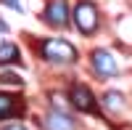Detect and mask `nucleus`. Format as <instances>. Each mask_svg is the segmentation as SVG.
I'll list each match as a JSON object with an SVG mask.
<instances>
[{"mask_svg": "<svg viewBox=\"0 0 132 130\" xmlns=\"http://www.w3.org/2000/svg\"><path fill=\"white\" fill-rule=\"evenodd\" d=\"M40 53L42 59L50 61V64H74L77 61V48L66 40H58V37H50L40 45Z\"/></svg>", "mask_w": 132, "mask_h": 130, "instance_id": "nucleus-1", "label": "nucleus"}, {"mask_svg": "<svg viewBox=\"0 0 132 130\" xmlns=\"http://www.w3.org/2000/svg\"><path fill=\"white\" fill-rule=\"evenodd\" d=\"M74 24L77 29L82 32V35H93L101 24V13H98V8L90 3V0H79V3L74 5Z\"/></svg>", "mask_w": 132, "mask_h": 130, "instance_id": "nucleus-2", "label": "nucleus"}, {"mask_svg": "<svg viewBox=\"0 0 132 130\" xmlns=\"http://www.w3.org/2000/svg\"><path fill=\"white\" fill-rule=\"evenodd\" d=\"M90 67H93V72H95V77H101V80L116 77V72H119L116 56H114L111 50H106V48L93 50V56H90Z\"/></svg>", "mask_w": 132, "mask_h": 130, "instance_id": "nucleus-3", "label": "nucleus"}, {"mask_svg": "<svg viewBox=\"0 0 132 130\" xmlns=\"http://www.w3.org/2000/svg\"><path fill=\"white\" fill-rule=\"evenodd\" d=\"M69 101H71L74 109H79V112H87V114L98 112V101H95L93 90L87 88L85 82H74L69 88Z\"/></svg>", "mask_w": 132, "mask_h": 130, "instance_id": "nucleus-4", "label": "nucleus"}, {"mask_svg": "<svg viewBox=\"0 0 132 130\" xmlns=\"http://www.w3.org/2000/svg\"><path fill=\"white\" fill-rule=\"evenodd\" d=\"M69 3L66 0H48L45 5V13H42V19L48 21L50 27H66L69 24Z\"/></svg>", "mask_w": 132, "mask_h": 130, "instance_id": "nucleus-5", "label": "nucleus"}, {"mask_svg": "<svg viewBox=\"0 0 132 130\" xmlns=\"http://www.w3.org/2000/svg\"><path fill=\"white\" fill-rule=\"evenodd\" d=\"M45 130H74L77 125H74V120L69 114H63L61 109H56V112H50L48 117H45Z\"/></svg>", "mask_w": 132, "mask_h": 130, "instance_id": "nucleus-6", "label": "nucleus"}, {"mask_svg": "<svg viewBox=\"0 0 132 130\" xmlns=\"http://www.w3.org/2000/svg\"><path fill=\"white\" fill-rule=\"evenodd\" d=\"M19 104H16V96L11 93H0V120H8V117L19 114Z\"/></svg>", "mask_w": 132, "mask_h": 130, "instance_id": "nucleus-7", "label": "nucleus"}, {"mask_svg": "<svg viewBox=\"0 0 132 130\" xmlns=\"http://www.w3.org/2000/svg\"><path fill=\"white\" fill-rule=\"evenodd\" d=\"M103 104H106V109H111V112H122L124 109V96L119 93V90H108L106 96H103Z\"/></svg>", "mask_w": 132, "mask_h": 130, "instance_id": "nucleus-8", "label": "nucleus"}, {"mask_svg": "<svg viewBox=\"0 0 132 130\" xmlns=\"http://www.w3.org/2000/svg\"><path fill=\"white\" fill-rule=\"evenodd\" d=\"M19 48L13 42H5V45H0V64H19Z\"/></svg>", "mask_w": 132, "mask_h": 130, "instance_id": "nucleus-9", "label": "nucleus"}, {"mask_svg": "<svg viewBox=\"0 0 132 130\" xmlns=\"http://www.w3.org/2000/svg\"><path fill=\"white\" fill-rule=\"evenodd\" d=\"M0 82H8V85H21V77L13 72H5V74H0Z\"/></svg>", "mask_w": 132, "mask_h": 130, "instance_id": "nucleus-10", "label": "nucleus"}, {"mask_svg": "<svg viewBox=\"0 0 132 130\" xmlns=\"http://www.w3.org/2000/svg\"><path fill=\"white\" fill-rule=\"evenodd\" d=\"M0 3H5V5H11V8H16V11H21V3H19V0H0Z\"/></svg>", "mask_w": 132, "mask_h": 130, "instance_id": "nucleus-11", "label": "nucleus"}, {"mask_svg": "<svg viewBox=\"0 0 132 130\" xmlns=\"http://www.w3.org/2000/svg\"><path fill=\"white\" fill-rule=\"evenodd\" d=\"M5 130H27V127H21V125H11V127H5Z\"/></svg>", "mask_w": 132, "mask_h": 130, "instance_id": "nucleus-12", "label": "nucleus"}, {"mask_svg": "<svg viewBox=\"0 0 132 130\" xmlns=\"http://www.w3.org/2000/svg\"><path fill=\"white\" fill-rule=\"evenodd\" d=\"M5 29H8V27H5V21H0V32H5Z\"/></svg>", "mask_w": 132, "mask_h": 130, "instance_id": "nucleus-13", "label": "nucleus"}]
</instances>
